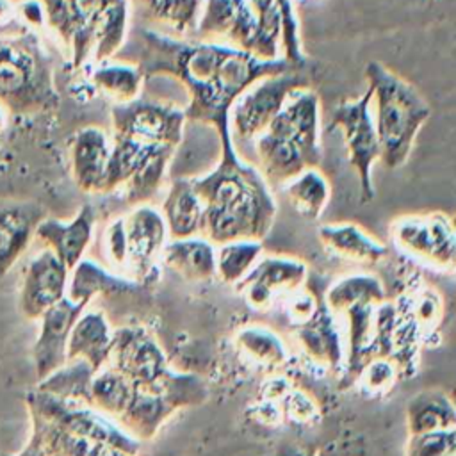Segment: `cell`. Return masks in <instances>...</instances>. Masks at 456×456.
I'll return each mask as SVG.
<instances>
[{
    "label": "cell",
    "mask_w": 456,
    "mask_h": 456,
    "mask_svg": "<svg viewBox=\"0 0 456 456\" xmlns=\"http://www.w3.org/2000/svg\"><path fill=\"white\" fill-rule=\"evenodd\" d=\"M207 395L200 376L169 367L157 381L134 385L132 399L118 424L142 444L151 440L169 417L183 408L203 404Z\"/></svg>",
    "instance_id": "obj_8"
},
{
    "label": "cell",
    "mask_w": 456,
    "mask_h": 456,
    "mask_svg": "<svg viewBox=\"0 0 456 456\" xmlns=\"http://www.w3.org/2000/svg\"><path fill=\"white\" fill-rule=\"evenodd\" d=\"M385 303V285L370 273H351L337 278L324 292V305L333 315H342L351 306Z\"/></svg>",
    "instance_id": "obj_30"
},
{
    "label": "cell",
    "mask_w": 456,
    "mask_h": 456,
    "mask_svg": "<svg viewBox=\"0 0 456 456\" xmlns=\"http://www.w3.org/2000/svg\"><path fill=\"white\" fill-rule=\"evenodd\" d=\"M413 321L417 326H420L426 331H431L438 326L444 312L442 297L436 294V290H424L417 296L413 301Z\"/></svg>",
    "instance_id": "obj_43"
},
{
    "label": "cell",
    "mask_w": 456,
    "mask_h": 456,
    "mask_svg": "<svg viewBox=\"0 0 456 456\" xmlns=\"http://www.w3.org/2000/svg\"><path fill=\"white\" fill-rule=\"evenodd\" d=\"M233 342L242 354L260 367H281L290 356L285 340L274 330L262 324H246L239 328Z\"/></svg>",
    "instance_id": "obj_32"
},
{
    "label": "cell",
    "mask_w": 456,
    "mask_h": 456,
    "mask_svg": "<svg viewBox=\"0 0 456 456\" xmlns=\"http://www.w3.org/2000/svg\"><path fill=\"white\" fill-rule=\"evenodd\" d=\"M110 139L98 126H84L69 142V167L75 185L86 194H103Z\"/></svg>",
    "instance_id": "obj_20"
},
{
    "label": "cell",
    "mask_w": 456,
    "mask_h": 456,
    "mask_svg": "<svg viewBox=\"0 0 456 456\" xmlns=\"http://www.w3.org/2000/svg\"><path fill=\"white\" fill-rule=\"evenodd\" d=\"M337 315H333L324 301L317 312L303 324L294 328V338L299 349L317 365L330 370L342 369L346 351L342 346V335L338 331Z\"/></svg>",
    "instance_id": "obj_21"
},
{
    "label": "cell",
    "mask_w": 456,
    "mask_h": 456,
    "mask_svg": "<svg viewBox=\"0 0 456 456\" xmlns=\"http://www.w3.org/2000/svg\"><path fill=\"white\" fill-rule=\"evenodd\" d=\"M365 78L370 89V105H374L372 119L379 141V162L388 169H397L408 160L431 109L410 82L378 61L365 66Z\"/></svg>",
    "instance_id": "obj_6"
},
{
    "label": "cell",
    "mask_w": 456,
    "mask_h": 456,
    "mask_svg": "<svg viewBox=\"0 0 456 456\" xmlns=\"http://www.w3.org/2000/svg\"><path fill=\"white\" fill-rule=\"evenodd\" d=\"M264 255L262 240L235 239L216 246V278L226 285H237Z\"/></svg>",
    "instance_id": "obj_35"
},
{
    "label": "cell",
    "mask_w": 456,
    "mask_h": 456,
    "mask_svg": "<svg viewBox=\"0 0 456 456\" xmlns=\"http://www.w3.org/2000/svg\"><path fill=\"white\" fill-rule=\"evenodd\" d=\"M134 394V383H130L116 369L105 365L94 372L89 390V404L103 415L118 419L126 410Z\"/></svg>",
    "instance_id": "obj_33"
},
{
    "label": "cell",
    "mask_w": 456,
    "mask_h": 456,
    "mask_svg": "<svg viewBox=\"0 0 456 456\" xmlns=\"http://www.w3.org/2000/svg\"><path fill=\"white\" fill-rule=\"evenodd\" d=\"M107 365L134 385L153 383L169 369L162 346L142 326H121L112 331Z\"/></svg>",
    "instance_id": "obj_16"
},
{
    "label": "cell",
    "mask_w": 456,
    "mask_h": 456,
    "mask_svg": "<svg viewBox=\"0 0 456 456\" xmlns=\"http://www.w3.org/2000/svg\"><path fill=\"white\" fill-rule=\"evenodd\" d=\"M285 196L296 214L317 221L330 203L331 187L319 167H305L283 185Z\"/></svg>",
    "instance_id": "obj_31"
},
{
    "label": "cell",
    "mask_w": 456,
    "mask_h": 456,
    "mask_svg": "<svg viewBox=\"0 0 456 456\" xmlns=\"http://www.w3.org/2000/svg\"><path fill=\"white\" fill-rule=\"evenodd\" d=\"M258 171L269 185H285L305 167H317L319 96L310 86L289 93L281 109L255 137Z\"/></svg>",
    "instance_id": "obj_4"
},
{
    "label": "cell",
    "mask_w": 456,
    "mask_h": 456,
    "mask_svg": "<svg viewBox=\"0 0 456 456\" xmlns=\"http://www.w3.org/2000/svg\"><path fill=\"white\" fill-rule=\"evenodd\" d=\"M159 264L185 281H210L216 278V246L201 235L167 239Z\"/></svg>",
    "instance_id": "obj_24"
},
{
    "label": "cell",
    "mask_w": 456,
    "mask_h": 456,
    "mask_svg": "<svg viewBox=\"0 0 456 456\" xmlns=\"http://www.w3.org/2000/svg\"><path fill=\"white\" fill-rule=\"evenodd\" d=\"M12 456H45V454H43V451L28 438V442L25 444V447H23L21 451H18L16 454H12Z\"/></svg>",
    "instance_id": "obj_45"
},
{
    "label": "cell",
    "mask_w": 456,
    "mask_h": 456,
    "mask_svg": "<svg viewBox=\"0 0 456 456\" xmlns=\"http://www.w3.org/2000/svg\"><path fill=\"white\" fill-rule=\"evenodd\" d=\"M94 369L84 360H69L46 378L39 379L37 390L66 401H78L89 404V390Z\"/></svg>",
    "instance_id": "obj_34"
},
{
    "label": "cell",
    "mask_w": 456,
    "mask_h": 456,
    "mask_svg": "<svg viewBox=\"0 0 456 456\" xmlns=\"http://www.w3.org/2000/svg\"><path fill=\"white\" fill-rule=\"evenodd\" d=\"M86 306L89 305L71 301L68 296H64L39 317L41 330L34 344V367L39 379L46 378L50 372L66 363L69 331Z\"/></svg>",
    "instance_id": "obj_18"
},
{
    "label": "cell",
    "mask_w": 456,
    "mask_h": 456,
    "mask_svg": "<svg viewBox=\"0 0 456 456\" xmlns=\"http://www.w3.org/2000/svg\"><path fill=\"white\" fill-rule=\"evenodd\" d=\"M30 440L45 456H130L93 438L62 429L37 415H30Z\"/></svg>",
    "instance_id": "obj_27"
},
{
    "label": "cell",
    "mask_w": 456,
    "mask_h": 456,
    "mask_svg": "<svg viewBox=\"0 0 456 456\" xmlns=\"http://www.w3.org/2000/svg\"><path fill=\"white\" fill-rule=\"evenodd\" d=\"M141 287L142 285L134 278L110 273L94 260L82 258L69 271L66 296L71 301L89 305L96 297H119Z\"/></svg>",
    "instance_id": "obj_26"
},
{
    "label": "cell",
    "mask_w": 456,
    "mask_h": 456,
    "mask_svg": "<svg viewBox=\"0 0 456 456\" xmlns=\"http://www.w3.org/2000/svg\"><path fill=\"white\" fill-rule=\"evenodd\" d=\"M112 137L103 194L125 191L130 205L148 203L160 189L185 125L183 109L135 98L114 103Z\"/></svg>",
    "instance_id": "obj_2"
},
{
    "label": "cell",
    "mask_w": 456,
    "mask_h": 456,
    "mask_svg": "<svg viewBox=\"0 0 456 456\" xmlns=\"http://www.w3.org/2000/svg\"><path fill=\"white\" fill-rule=\"evenodd\" d=\"M112 331L114 330L102 310L86 306L69 331L66 362L84 360L94 370H100L109 360Z\"/></svg>",
    "instance_id": "obj_23"
},
{
    "label": "cell",
    "mask_w": 456,
    "mask_h": 456,
    "mask_svg": "<svg viewBox=\"0 0 456 456\" xmlns=\"http://www.w3.org/2000/svg\"><path fill=\"white\" fill-rule=\"evenodd\" d=\"M221 157L203 176L191 178L203 210L198 235L219 246L235 239L262 240L276 219V200L260 171L244 162L228 130L217 132Z\"/></svg>",
    "instance_id": "obj_3"
},
{
    "label": "cell",
    "mask_w": 456,
    "mask_h": 456,
    "mask_svg": "<svg viewBox=\"0 0 456 456\" xmlns=\"http://www.w3.org/2000/svg\"><path fill=\"white\" fill-rule=\"evenodd\" d=\"M196 25L198 37L246 50L260 59L278 57V39L269 34L248 0H207Z\"/></svg>",
    "instance_id": "obj_9"
},
{
    "label": "cell",
    "mask_w": 456,
    "mask_h": 456,
    "mask_svg": "<svg viewBox=\"0 0 456 456\" xmlns=\"http://www.w3.org/2000/svg\"><path fill=\"white\" fill-rule=\"evenodd\" d=\"M12 14V5L9 0H0V21H7Z\"/></svg>",
    "instance_id": "obj_46"
},
{
    "label": "cell",
    "mask_w": 456,
    "mask_h": 456,
    "mask_svg": "<svg viewBox=\"0 0 456 456\" xmlns=\"http://www.w3.org/2000/svg\"><path fill=\"white\" fill-rule=\"evenodd\" d=\"M285 456H312V454H306L303 451H289V452H285Z\"/></svg>",
    "instance_id": "obj_48"
},
{
    "label": "cell",
    "mask_w": 456,
    "mask_h": 456,
    "mask_svg": "<svg viewBox=\"0 0 456 456\" xmlns=\"http://www.w3.org/2000/svg\"><path fill=\"white\" fill-rule=\"evenodd\" d=\"M159 210L166 223L169 239L198 235L203 205L192 189L191 178L173 180Z\"/></svg>",
    "instance_id": "obj_28"
},
{
    "label": "cell",
    "mask_w": 456,
    "mask_h": 456,
    "mask_svg": "<svg viewBox=\"0 0 456 456\" xmlns=\"http://www.w3.org/2000/svg\"><path fill=\"white\" fill-rule=\"evenodd\" d=\"M45 208L37 203H9L0 207V280L30 246Z\"/></svg>",
    "instance_id": "obj_22"
},
{
    "label": "cell",
    "mask_w": 456,
    "mask_h": 456,
    "mask_svg": "<svg viewBox=\"0 0 456 456\" xmlns=\"http://www.w3.org/2000/svg\"><path fill=\"white\" fill-rule=\"evenodd\" d=\"M7 116H9V114L0 107V130L5 128V125H7Z\"/></svg>",
    "instance_id": "obj_47"
},
{
    "label": "cell",
    "mask_w": 456,
    "mask_h": 456,
    "mask_svg": "<svg viewBox=\"0 0 456 456\" xmlns=\"http://www.w3.org/2000/svg\"><path fill=\"white\" fill-rule=\"evenodd\" d=\"M310 86L303 68L262 77L253 82L230 109V134L240 139H255L281 109L289 93Z\"/></svg>",
    "instance_id": "obj_12"
},
{
    "label": "cell",
    "mask_w": 456,
    "mask_h": 456,
    "mask_svg": "<svg viewBox=\"0 0 456 456\" xmlns=\"http://www.w3.org/2000/svg\"><path fill=\"white\" fill-rule=\"evenodd\" d=\"M96 214L94 208L86 203L77 216L64 223L61 219L45 217L34 233V239L43 248H48L69 271L84 258L94 233Z\"/></svg>",
    "instance_id": "obj_19"
},
{
    "label": "cell",
    "mask_w": 456,
    "mask_h": 456,
    "mask_svg": "<svg viewBox=\"0 0 456 456\" xmlns=\"http://www.w3.org/2000/svg\"><path fill=\"white\" fill-rule=\"evenodd\" d=\"M91 82L116 103H126L139 98L144 73L139 66L128 62H100L93 69Z\"/></svg>",
    "instance_id": "obj_36"
},
{
    "label": "cell",
    "mask_w": 456,
    "mask_h": 456,
    "mask_svg": "<svg viewBox=\"0 0 456 456\" xmlns=\"http://www.w3.org/2000/svg\"><path fill=\"white\" fill-rule=\"evenodd\" d=\"M0 107L16 118L59 107L52 59L30 30L0 36Z\"/></svg>",
    "instance_id": "obj_7"
},
{
    "label": "cell",
    "mask_w": 456,
    "mask_h": 456,
    "mask_svg": "<svg viewBox=\"0 0 456 456\" xmlns=\"http://www.w3.org/2000/svg\"><path fill=\"white\" fill-rule=\"evenodd\" d=\"M333 128H340L344 135L349 164L358 175L362 200L370 201L374 198L372 166L379 160V141L374 128L369 87L360 98L335 107L330 121V130Z\"/></svg>",
    "instance_id": "obj_13"
},
{
    "label": "cell",
    "mask_w": 456,
    "mask_h": 456,
    "mask_svg": "<svg viewBox=\"0 0 456 456\" xmlns=\"http://www.w3.org/2000/svg\"><path fill=\"white\" fill-rule=\"evenodd\" d=\"M20 14L28 25H43L45 14L39 0H27L20 5Z\"/></svg>",
    "instance_id": "obj_44"
},
{
    "label": "cell",
    "mask_w": 456,
    "mask_h": 456,
    "mask_svg": "<svg viewBox=\"0 0 456 456\" xmlns=\"http://www.w3.org/2000/svg\"><path fill=\"white\" fill-rule=\"evenodd\" d=\"M401 374L399 363L388 354L367 358L354 374V385L365 397H383L397 383Z\"/></svg>",
    "instance_id": "obj_38"
},
{
    "label": "cell",
    "mask_w": 456,
    "mask_h": 456,
    "mask_svg": "<svg viewBox=\"0 0 456 456\" xmlns=\"http://www.w3.org/2000/svg\"><path fill=\"white\" fill-rule=\"evenodd\" d=\"M157 23L171 28L176 36L196 30L201 0H135Z\"/></svg>",
    "instance_id": "obj_37"
},
{
    "label": "cell",
    "mask_w": 456,
    "mask_h": 456,
    "mask_svg": "<svg viewBox=\"0 0 456 456\" xmlns=\"http://www.w3.org/2000/svg\"><path fill=\"white\" fill-rule=\"evenodd\" d=\"M281 410L283 415L290 420L301 422V424H312L319 419V406L306 392L292 387L289 394L281 399Z\"/></svg>",
    "instance_id": "obj_42"
},
{
    "label": "cell",
    "mask_w": 456,
    "mask_h": 456,
    "mask_svg": "<svg viewBox=\"0 0 456 456\" xmlns=\"http://www.w3.org/2000/svg\"><path fill=\"white\" fill-rule=\"evenodd\" d=\"M404 456H456V429L408 435Z\"/></svg>",
    "instance_id": "obj_39"
},
{
    "label": "cell",
    "mask_w": 456,
    "mask_h": 456,
    "mask_svg": "<svg viewBox=\"0 0 456 456\" xmlns=\"http://www.w3.org/2000/svg\"><path fill=\"white\" fill-rule=\"evenodd\" d=\"M69 269L43 248L28 260L23 271L18 308L28 321H37L50 306L66 296Z\"/></svg>",
    "instance_id": "obj_17"
},
{
    "label": "cell",
    "mask_w": 456,
    "mask_h": 456,
    "mask_svg": "<svg viewBox=\"0 0 456 456\" xmlns=\"http://www.w3.org/2000/svg\"><path fill=\"white\" fill-rule=\"evenodd\" d=\"M27 411L37 415L62 429L93 438L130 456H137L142 444L128 435L114 419L103 415L94 406L78 401H66L37 388L25 395Z\"/></svg>",
    "instance_id": "obj_10"
},
{
    "label": "cell",
    "mask_w": 456,
    "mask_h": 456,
    "mask_svg": "<svg viewBox=\"0 0 456 456\" xmlns=\"http://www.w3.org/2000/svg\"><path fill=\"white\" fill-rule=\"evenodd\" d=\"M123 224L128 253L126 269L135 281L148 285L157 278L160 253L169 239L162 214L150 203H137L123 216Z\"/></svg>",
    "instance_id": "obj_15"
},
{
    "label": "cell",
    "mask_w": 456,
    "mask_h": 456,
    "mask_svg": "<svg viewBox=\"0 0 456 456\" xmlns=\"http://www.w3.org/2000/svg\"><path fill=\"white\" fill-rule=\"evenodd\" d=\"M395 248L411 258L436 269L452 273L456 265V232L452 217L445 212L406 214L390 224Z\"/></svg>",
    "instance_id": "obj_11"
},
{
    "label": "cell",
    "mask_w": 456,
    "mask_h": 456,
    "mask_svg": "<svg viewBox=\"0 0 456 456\" xmlns=\"http://www.w3.org/2000/svg\"><path fill=\"white\" fill-rule=\"evenodd\" d=\"M308 265L289 255H262L235 285L242 301L255 312H267L289 292L305 285Z\"/></svg>",
    "instance_id": "obj_14"
},
{
    "label": "cell",
    "mask_w": 456,
    "mask_h": 456,
    "mask_svg": "<svg viewBox=\"0 0 456 456\" xmlns=\"http://www.w3.org/2000/svg\"><path fill=\"white\" fill-rule=\"evenodd\" d=\"M283 299H285V315L294 328L306 322L322 303L305 285L289 292L287 296H283Z\"/></svg>",
    "instance_id": "obj_41"
},
{
    "label": "cell",
    "mask_w": 456,
    "mask_h": 456,
    "mask_svg": "<svg viewBox=\"0 0 456 456\" xmlns=\"http://www.w3.org/2000/svg\"><path fill=\"white\" fill-rule=\"evenodd\" d=\"M317 237L328 251L354 264L372 265L387 256V246L356 223H324Z\"/></svg>",
    "instance_id": "obj_25"
},
{
    "label": "cell",
    "mask_w": 456,
    "mask_h": 456,
    "mask_svg": "<svg viewBox=\"0 0 456 456\" xmlns=\"http://www.w3.org/2000/svg\"><path fill=\"white\" fill-rule=\"evenodd\" d=\"M456 429V410L444 390H422L406 404L408 435Z\"/></svg>",
    "instance_id": "obj_29"
},
{
    "label": "cell",
    "mask_w": 456,
    "mask_h": 456,
    "mask_svg": "<svg viewBox=\"0 0 456 456\" xmlns=\"http://www.w3.org/2000/svg\"><path fill=\"white\" fill-rule=\"evenodd\" d=\"M102 249L107 262L116 269H126L128 253H126V235L123 216L112 219L105 224L102 232Z\"/></svg>",
    "instance_id": "obj_40"
},
{
    "label": "cell",
    "mask_w": 456,
    "mask_h": 456,
    "mask_svg": "<svg viewBox=\"0 0 456 456\" xmlns=\"http://www.w3.org/2000/svg\"><path fill=\"white\" fill-rule=\"evenodd\" d=\"M144 57L139 64L146 75L166 73L178 78L189 91L185 119L212 125L217 132L228 130L233 102L258 78L283 73L303 64L285 57L260 59L246 50L205 39H180L146 30Z\"/></svg>",
    "instance_id": "obj_1"
},
{
    "label": "cell",
    "mask_w": 456,
    "mask_h": 456,
    "mask_svg": "<svg viewBox=\"0 0 456 456\" xmlns=\"http://www.w3.org/2000/svg\"><path fill=\"white\" fill-rule=\"evenodd\" d=\"M48 25L68 48L73 68L105 62L125 45L128 0H39Z\"/></svg>",
    "instance_id": "obj_5"
}]
</instances>
